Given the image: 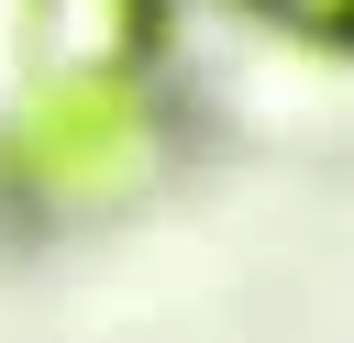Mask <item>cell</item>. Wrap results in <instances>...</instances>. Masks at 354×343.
<instances>
[{"label": "cell", "instance_id": "1", "mask_svg": "<svg viewBox=\"0 0 354 343\" xmlns=\"http://www.w3.org/2000/svg\"><path fill=\"white\" fill-rule=\"evenodd\" d=\"M144 166V100L122 66H66L22 122H11V177L33 199H111Z\"/></svg>", "mask_w": 354, "mask_h": 343}, {"label": "cell", "instance_id": "2", "mask_svg": "<svg viewBox=\"0 0 354 343\" xmlns=\"http://www.w3.org/2000/svg\"><path fill=\"white\" fill-rule=\"evenodd\" d=\"M55 33L88 55V66H122L144 44V0H55Z\"/></svg>", "mask_w": 354, "mask_h": 343}, {"label": "cell", "instance_id": "3", "mask_svg": "<svg viewBox=\"0 0 354 343\" xmlns=\"http://www.w3.org/2000/svg\"><path fill=\"white\" fill-rule=\"evenodd\" d=\"M277 22H299V33H354V0H266Z\"/></svg>", "mask_w": 354, "mask_h": 343}]
</instances>
